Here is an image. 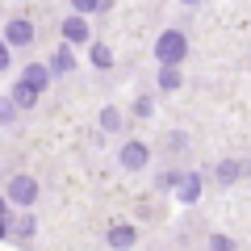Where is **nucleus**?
<instances>
[{
  "mask_svg": "<svg viewBox=\"0 0 251 251\" xmlns=\"http://www.w3.org/2000/svg\"><path fill=\"white\" fill-rule=\"evenodd\" d=\"M155 59L159 63H184L188 59V38H184V29H163L159 38H155Z\"/></svg>",
  "mask_w": 251,
  "mask_h": 251,
  "instance_id": "f257e3e1",
  "label": "nucleus"
},
{
  "mask_svg": "<svg viewBox=\"0 0 251 251\" xmlns=\"http://www.w3.org/2000/svg\"><path fill=\"white\" fill-rule=\"evenodd\" d=\"M4 197H9L13 205L29 209V205L38 201V180H34V176H25V172H21V176H9V184H4Z\"/></svg>",
  "mask_w": 251,
  "mask_h": 251,
  "instance_id": "f03ea898",
  "label": "nucleus"
},
{
  "mask_svg": "<svg viewBox=\"0 0 251 251\" xmlns=\"http://www.w3.org/2000/svg\"><path fill=\"white\" fill-rule=\"evenodd\" d=\"M117 163H122L126 172H143L147 163H151V151H147V143H122V151H117Z\"/></svg>",
  "mask_w": 251,
  "mask_h": 251,
  "instance_id": "7ed1b4c3",
  "label": "nucleus"
},
{
  "mask_svg": "<svg viewBox=\"0 0 251 251\" xmlns=\"http://www.w3.org/2000/svg\"><path fill=\"white\" fill-rule=\"evenodd\" d=\"M63 38L72 46H88L92 42V29H88V13H75L72 9V17L63 21Z\"/></svg>",
  "mask_w": 251,
  "mask_h": 251,
  "instance_id": "20e7f679",
  "label": "nucleus"
},
{
  "mask_svg": "<svg viewBox=\"0 0 251 251\" xmlns=\"http://www.w3.org/2000/svg\"><path fill=\"white\" fill-rule=\"evenodd\" d=\"M0 38H4L9 46H29L34 42V25H29L25 17H13V21H4V34Z\"/></svg>",
  "mask_w": 251,
  "mask_h": 251,
  "instance_id": "39448f33",
  "label": "nucleus"
},
{
  "mask_svg": "<svg viewBox=\"0 0 251 251\" xmlns=\"http://www.w3.org/2000/svg\"><path fill=\"white\" fill-rule=\"evenodd\" d=\"M201 184H205V180H201V172H180V184H176V197L184 201V205H193V201L201 197Z\"/></svg>",
  "mask_w": 251,
  "mask_h": 251,
  "instance_id": "423d86ee",
  "label": "nucleus"
},
{
  "mask_svg": "<svg viewBox=\"0 0 251 251\" xmlns=\"http://www.w3.org/2000/svg\"><path fill=\"white\" fill-rule=\"evenodd\" d=\"M21 80H29L38 92H46L50 80H54V72H50V63H25V67H21Z\"/></svg>",
  "mask_w": 251,
  "mask_h": 251,
  "instance_id": "0eeeda50",
  "label": "nucleus"
},
{
  "mask_svg": "<svg viewBox=\"0 0 251 251\" xmlns=\"http://www.w3.org/2000/svg\"><path fill=\"white\" fill-rule=\"evenodd\" d=\"M214 176H218V184H226V188H230L234 180H243V176H247V163H243V159H222V163L214 168Z\"/></svg>",
  "mask_w": 251,
  "mask_h": 251,
  "instance_id": "6e6552de",
  "label": "nucleus"
},
{
  "mask_svg": "<svg viewBox=\"0 0 251 251\" xmlns=\"http://www.w3.org/2000/svg\"><path fill=\"white\" fill-rule=\"evenodd\" d=\"M72 67H75V46L67 42V38H63V46L50 54V72H54V75H67Z\"/></svg>",
  "mask_w": 251,
  "mask_h": 251,
  "instance_id": "1a4fd4ad",
  "label": "nucleus"
},
{
  "mask_svg": "<svg viewBox=\"0 0 251 251\" xmlns=\"http://www.w3.org/2000/svg\"><path fill=\"white\" fill-rule=\"evenodd\" d=\"M155 84H159V92H176L180 84H184V75H180L176 63H159V80Z\"/></svg>",
  "mask_w": 251,
  "mask_h": 251,
  "instance_id": "9d476101",
  "label": "nucleus"
},
{
  "mask_svg": "<svg viewBox=\"0 0 251 251\" xmlns=\"http://www.w3.org/2000/svg\"><path fill=\"white\" fill-rule=\"evenodd\" d=\"M38 97H42V92H38L29 80H17V84H13V100H17L21 109H34V105H38Z\"/></svg>",
  "mask_w": 251,
  "mask_h": 251,
  "instance_id": "9b49d317",
  "label": "nucleus"
},
{
  "mask_svg": "<svg viewBox=\"0 0 251 251\" xmlns=\"http://www.w3.org/2000/svg\"><path fill=\"white\" fill-rule=\"evenodd\" d=\"M88 59H92L97 72H109V67H113V50H109L105 42H88Z\"/></svg>",
  "mask_w": 251,
  "mask_h": 251,
  "instance_id": "f8f14e48",
  "label": "nucleus"
},
{
  "mask_svg": "<svg viewBox=\"0 0 251 251\" xmlns=\"http://www.w3.org/2000/svg\"><path fill=\"white\" fill-rule=\"evenodd\" d=\"M105 239H109V247H130V243L138 239V230L122 222V226H109V234H105Z\"/></svg>",
  "mask_w": 251,
  "mask_h": 251,
  "instance_id": "ddd939ff",
  "label": "nucleus"
},
{
  "mask_svg": "<svg viewBox=\"0 0 251 251\" xmlns=\"http://www.w3.org/2000/svg\"><path fill=\"white\" fill-rule=\"evenodd\" d=\"M17 113H21V105L13 100V92H9V97H0V126H4V130H13Z\"/></svg>",
  "mask_w": 251,
  "mask_h": 251,
  "instance_id": "4468645a",
  "label": "nucleus"
},
{
  "mask_svg": "<svg viewBox=\"0 0 251 251\" xmlns=\"http://www.w3.org/2000/svg\"><path fill=\"white\" fill-rule=\"evenodd\" d=\"M122 109H113V105H105L100 109V130H105V134H117V130H122Z\"/></svg>",
  "mask_w": 251,
  "mask_h": 251,
  "instance_id": "2eb2a0df",
  "label": "nucleus"
},
{
  "mask_svg": "<svg viewBox=\"0 0 251 251\" xmlns=\"http://www.w3.org/2000/svg\"><path fill=\"white\" fill-rule=\"evenodd\" d=\"M13 230H17V239H34V234H38V218L34 214H21Z\"/></svg>",
  "mask_w": 251,
  "mask_h": 251,
  "instance_id": "dca6fc26",
  "label": "nucleus"
},
{
  "mask_svg": "<svg viewBox=\"0 0 251 251\" xmlns=\"http://www.w3.org/2000/svg\"><path fill=\"white\" fill-rule=\"evenodd\" d=\"M72 9L75 13H105L109 0H72Z\"/></svg>",
  "mask_w": 251,
  "mask_h": 251,
  "instance_id": "f3484780",
  "label": "nucleus"
},
{
  "mask_svg": "<svg viewBox=\"0 0 251 251\" xmlns=\"http://www.w3.org/2000/svg\"><path fill=\"white\" fill-rule=\"evenodd\" d=\"M134 113H138V117H151V113H155V100H151V97H138V100H134Z\"/></svg>",
  "mask_w": 251,
  "mask_h": 251,
  "instance_id": "a211bd4d",
  "label": "nucleus"
},
{
  "mask_svg": "<svg viewBox=\"0 0 251 251\" xmlns=\"http://www.w3.org/2000/svg\"><path fill=\"white\" fill-rule=\"evenodd\" d=\"M9 50H13V46L0 38V72H9V67H13V54H9Z\"/></svg>",
  "mask_w": 251,
  "mask_h": 251,
  "instance_id": "6ab92c4d",
  "label": "nucleus"
},
{
  "mask_svg": "<svg viewBox=\"0 0 251 251\" xmlns=\"http://www.w3.org/2000/svg\"><path fill=\"white\" fill-rule=\"evenodd\" d=\"M209 247H218V251H226V247H234V239H226V234H214V239H209Z\"/></svg>",
  "mask_w": 251,
  "mask_h": 251,
  "instance_id": "aec40b11",
  "label": "nucleus"
},
{
  "mask_svg": "<svg viewBox=\"0 0 251 251\" xmlns=\"http://www.w3.org/2000/svg\"><path fill=\"white\" fill-rule=\"evenodd\" d=\"M9 222H13L9 214H0V239H9V234H13V226H9Z\"/></svg>",
  "mask_w": 251,
  "mask_h": 251,
  "instance_id": "412c9836",
  "label": "nucleus"
},
{
  "mask_svg": "<svg viewBox=\"0 0 251 251\" xmlns=\"http://www.w3.org/2000/svg\"><path fill=\"white\" fill-rule=\"evenodd\" d=\"M9 205H13V201L4 197V193H0V214H9Z\"/></svg>",
  "mask_w": 251,
  "mask_h": 251,
  "instance_id": "4be33fe9",
  "label": "nucleus"
},
{
  "mask_svg": "<svg viewBox=\"0 0 251 251\" xmlns=\"http://www.w3.org/2000/svg\"><path fill=\"white\" fill-rule=\"evenodd\" d=\"M180 4H201V0H180Z\"/></svg>",
  "mask_w": 251,
  "mask_h": 251,
  "instance_id": "5701e85b",
  "label": "nucleus"
}]
</instances>
